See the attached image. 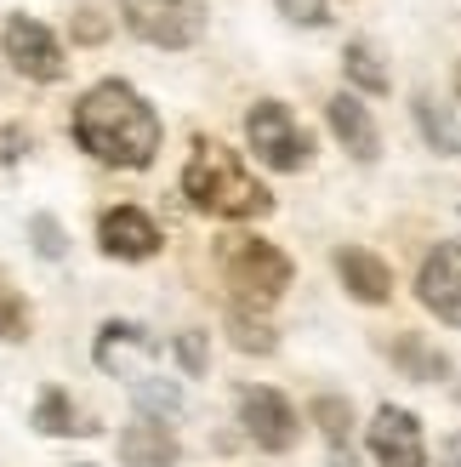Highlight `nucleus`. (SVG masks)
Wrapping results in <instances>:
<instances>
[{
    "label": "nucleus",
    "instance_id": "1",
    "mask_svg": "<svg viewBox=\"0 0 461 467\" xmlns=\"http://www.w3.org/2000/svg\"><path fill=\"white\" fill-rule=\"evenodd\" d=\"M68 126H75V143L91 160L120 166V171L154 166L159 143H166V126H159L154 103L137 86H126V80H97L75 103V120H68Z\"/></svg>",
    "mask_w": 461,
    "mask_h": 467
},
{
    "label": "nucleus",
    "instance_id": "25",
    "mask_svg": "<svg viewBox=\"0 0 461 467\" xmlns=\"http://www.w3.org/2000/svg\"><path fill=\"white\" fill-rule=\"evenodd\" d=\"M439 467H461V433L445 439V451H439Z\"/></svg>",
    "mask_w": 461,
    "mask_h": 467
},
{
    "label": "nucleus",
    "instance_id": "17",
    "mask_svg": "<svg viewBox=\"0 0 461 467\" xmlns=\"http://www.w3.org/2000/svg\"><path fill=\"white\" fill-rule=\"evenodd\" d=\"M416 109V126H422V137H427V149H439V154H461V126H456V114L445 109V103H433V98H416L410 103Z\"/></svg>",
    "mask_w": 461,
    "mask_h": 467
},
{
    "label": "nucleus",
    "instance_id": "9",
    "mask_svg": "<svg viewBox=\"0 0 461 467\" xmlns=\"http://www.w3.org/2000/svg\"><path fill=\"white\" fill-rule=\"evenodd\" d=\"M364 445H371L376 467H427V439L422 422L405 405H382L364 428Z\"/></svg>",
    "mask_w": 461,
    "mask_h": 467
},
{
    "label": "nucleus",
    "instance_id": "27",
    "mask_svg": "<svg viewBox=\"0 0 461 467\" xmlns=\"http://www.w3.org/2000/svg\"><path fill=\"white\" fill-rule=\"evenodd\" d=\"M75 467H97V462H75Z\"/></svg>",
    "mask_w": 461,
    "mask_h": 467
},
{
    "label": "nucleus",
    "instance_id": "14",
    "mask_svg": "<svg viewBox=\"0 0 461 467\" xmlns=\"http://www.w3.org/2000/svg\"><path fill=\"white\" fill-rule=\"evenodd\" d=\"M182 445L171 422H159V416H137L131 428H120V462L126 467H177Z\"/></svg>",
    "mask_w": 461,
    "mask_h": 467
},
{
    "label": "nucleus",
    "instance_id": "10",
    "mask_svg": "<svg viewBox=\"0 0 461 467\" xmlns=\"http://www.w3.org/2000/svg\"><path fill=\"white\" fill-rule=\"evenodd\" d=\"M97 245H103V256H114V263H149V256L166 245V234H159V223L143 212V205H108L97 217Z\"/></svg>",
    "mask_w": 461,
    "mask_h": 467
},
{
    "label": "nucleus",
    "instance_id": "22",
    "mask_svg": "<svg viewBox=\"0 0 461 467\" xmlns=\"http://www.w3.org/2000/svg\"><path fill=\"white\" fill-rule=\"evenodd\" d=\"M291 23H308V29H319V23H331V0H273Z\"/></svg>",
    "mask_w": 461,
    "mask_h": 467
},
{
    "label": "nucleus",
    "instance_id": "12",
    "mask_svg": "<svg viewBox=\"0 0 461 467\" xmlns=\"http://www.w3.org/2000/svg\"><path fill=\"white\" fill-rule=\"evenodd\" d=\"M325 120H331V131H336V143L348 149L353 160H371L382 154V131H376V120H371V109H364L353 91H336V98L325 103Z\"/></svg>",
    "mask_w": 461,
    "mask_h": 467
},
{
    "label": "nucleus",
    "instance_id": "15",
    "mask_svg": "<svg viewBox=\"0 0 461 467\" xmlns=\"http://www.w3.org/2000/svg\"><path fill=\"white\" fill-rule=\"evenodd\" d=\"M29 422L40 433H52V439H75V433H97V422H86V416L75 410V400H68L63 388H46L40 400H35V416Z\"/></svg>",
    "mask_w": 461,
    "mask_h": 467
},
{
    "label": "nucleus",
    "instance_id": "26",
    "mask_svg": "<svg viewBox=\"0 0 461 467\" xmlns=\"http://www.w3.org/2000/svg\"><path fill=\"white\" fill-rule=\"evenodd\" d=\"M456 98H461V68H456Z\"/></svg>",
    "mask_w": 461,
    "mask_h": 467
},
{
    "label": "nucleus",
    "instance_id": "2",
    "mask_svg": "<svg viewBox=\"0 0 461 467\" xmlns=\"http://www.w3.org/2000/svg\"><path fill=\"white\" fill-rule=\"evenodd\" d=\"M182 194H189L194 212L228 217V223H257V217L273 212V194L245 171V160L234 149L217 143V137H200L194 143L189 166H182Z\"/></svg>",
    "mask_w": 461,
    "mask_h": 467
},
{
    "label": "nucleus",
    "instance_id": "4",
    "mask_svg": "<svg viewBox=\"0 0 461 467\" xmlns=\"http://www.w3.org/2000/svg\"><path fill=\"white\" fill-rule=\"evenodd\" d=\"M245 143H251V154H257L268 171H302L308 160H313L308 126L296 120L280 98H262L257 109L245 114Z\"/></svg>",
    "mask_w": 461,
    "mask_h": 467
},
{
    "label": "nucleus",
    "instance_id": "5",
    "mask_svg": "<svg viewBox=\"0 0 461 467\" xmlns=\"http://www.w3.org/2000/svg\"><path fill=\"white\" fill-rule=\"evenodd\" d=\"M120 23L159 52H189L205 35V0H120Z\"/></svg>",
    "mask_w": 461,
    "mask_h": 467
},
{
    "label": "nucleus",
    "instance_id": "8",
    "mask_svg": "<svg viewBox=\"0 0 461 467\" xmlns=\"http://www.w3.org/2000/svg\"><path fill=\"white\" fill-rule=\"evenodd\" d=\"M240 428L257 451H291L302 439V416L280 388H240Z\"/></svg>",
    "mask_w": 461,
    "mask_h": 467
},
{
    "label": "nucleus",
    "instance_id": "18",
    "mask_svg": "<svg viewBox=\"0 0 461 467\" xmlns=\"http://www.w3.org/2000/svg\"><path fill=\"white\" fill-rule=\"evenodd\" d=\"M342 68H348V80H353L359 91H371V98H382V91L394 86V80H387V68L376 63V52H371L364 40H353L348 52H342Z\"/></svg>",
    "mask_w": 461,
    "mask_h": 467
},
{
    "label": "nucleus",
    "instance_id": "20",
    "mask_svg": "<svg viewBox=\"0 0 461 467\" xmlns=\"http://www.w3.org/2000/svg\"><path fill=\"white\" fill-rule=\"evenodd\" d=\"M29 337V302L12 285H0V342H23Z\"/></svg>",
    "mask_w": 461,
    "mask_h": 467
},
{
    "label": "nucleus",
    "instance_id": "13",
    "mask_svg": "<svg viewBox=\"0 0 461 467\" xmlns=\"http://www.w3.org/2000/svg\"><path fill=\"white\" fill-rule=\"evenodd\" d=\"M336 279H342V291H348L353 302H371V308L394 296V268H387L376 251H364V245H342L336 251Z\"/></svg>",
    "mask_w": 461,
    "mask_h": 467
},
{
    "label": "nucleus",
    "instance_id": "6",
    "mask_svg": "<svg viewBox=\"0 0 461 467\" xmlns=\"http://www.w3.org/2000/svg\"><path fill=\"white\" fill-rule=\"evenodd\" d=\"M0 46H6V63L17 68L23 80L52 86V80H63V68H68L63 40L46 29L40 17H29V12H12V17H6V29H0Z\"/></svg>",
    "mask_w": 461,
    "mask_h": 467
},
{
    "label": "nucleus",
    "instance_id": "19",
    "mask_svg": "<svg viewBox=\"0 0 461 467\" xmlns=\"http://www.w3.org/2000/svg\"><path fill=\"white\" fill-rule=\"evenodd\" d=\"M228 331H234V348H245V354H273V342H280L268 331L262 308H234L228 314Z\"/></svg>",
    "mask_w": 461,
    "mask_h": 467
},
{
    "label": "nucleus",
    "instance_id": "7",
    "mask_svg": "<svg viewBox=\"0 0 461 467\" xmlns=\"http://www.w3.org/2000/svg\"><path fill=\"white\" fill-rule=\"evenodd\" d=\"M97 365L108 370V377H120L131 393L137 388H149V382H159V348H154V337L143 331V325H126V319H108L103 331H97Z\"/></svg>",
    "mask_w": 461,
    "mask_h": 467
},
{
    "label": "nucleus",
    "instance_id": "11",
    "mask_svg": "<svg viewBox=\"0 0 461 467\" xmlns=\"http://www.w3.org/2000/svg\"><path fill=\"white\" fill-rule=\"evenodd\" d=\"M416 296L427 314H439L445 325L461 331V240H445L422 256V274H416Z\"/></svg>",
    "mask_w": 461,
    "mask_h": 467
},
{
    "label": "nucleus",
    "instance_id": "3",
    "mask_svg": "<svg viewBox=\"0 0 461 467\" xmlns=\"http://www.w3.org/2000/svg\"><path fill=\"white\" fill-rule=\"evenodd\" d=\"M217 268H222V285L240 296V308H268L296 279L291 256L273 240H257V234H228L217 245Z\"/></svg>",
    "mask_w": 461,
    "mask_h": 467
},
{
    "label": "nucleus",
    "instance_id": "16",
    "mask_svg": "<svg viewBox=\"0 0 461 467\" xmlns=\"http://www.w3.org/2000/svg\"><path fill=\"white\" fill-rule=\"evenodd\" d=\"M313 422H319V433H325L336 467H353V439H348V422H353V416H348V400L319 393V400H313Z\"/></svg>",
    "mask_w": 461,
    "mask_h": 467
},
{
    "label": "nucleus",
    "instance_id": "24",
    "mask_svg": "<svg viewBox=\"0 0 461 467\" xmlns=\"http://www.w3.org/2000/svg\"><path fill=\"white\" fill-rule=\"evenodd\" d=\"M29 234H35V251H40V256H63V228H57L52 217H35Z\"/></svg>",
    "mask_w": 461,
    "mask_h": 467
},
{
    "label": "nucleus",
    "instance_id": "23",
    "mask_svg": "<svg viewBox=\"0 0 461 467\" xmlns=\"http://www.w3.org/2000/svg\"><path fill=\"white\" fill-rule=\"evenodd\" d=\"M171 348H177V365H182V377H200V370H205V337H200V331H182Z\"/></svg>",
    "mask_w": 461,
    "mask_h": 467
},
{
    "label": "nucleus",
    "instance_id": "21",
    "mask_svg": "<svg viewBox=\"0 0 461 467\" xmlns=\"http://www.w3.org/2000/svg\"><path fill=\"white\" fill-rule=\"evenodd\" d=\"M394 354L410 365V377H422V382H427V377H445V359H439V354H427V348H422L416 337H405V342L394 348Z\"/></svg>",
    "mask_w": 461,
    "mask_h": 467
}]
</instances>
